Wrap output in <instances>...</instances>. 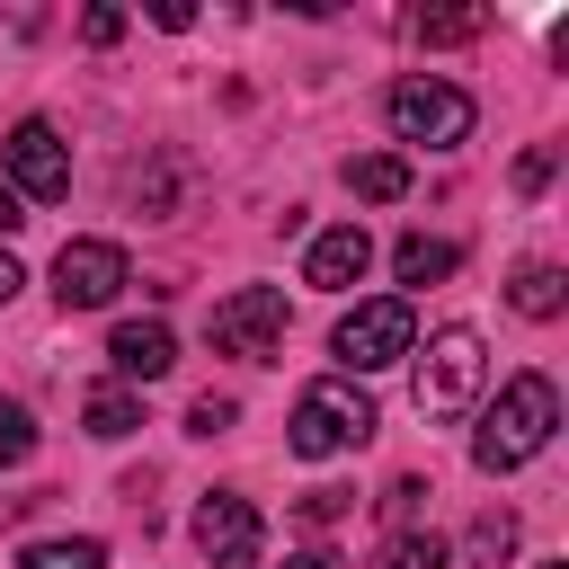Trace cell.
I'll return each mask as SVG.
<instances>
[{
    "label": "cell",
    "instance_id": "obj_1",
    "mask_svg": "<svg viewBox=\"0 0 569 569\" xmlns=\"http://www.w3.org/2000/svg\"><path fill=\"white\" fill-rule=\"evenodd\" d=\"M551 427H560V391H551V373H516V382L498 391V409L480 418L471 462H480V471H516V462H533V453L551 445Z\"/></svg>",
    "mask_w": 569,
    "mask_h": 569
},
{
    "label": "cell",
    "instance_id": "obj_2",
    "mask_svg": "<svg viewBox=\"0 0 569 569\" xmlns=\"http://www.w3.org/2000/svg\"><path fill=\"white\" fill-rule=\"evenodd\" d=\"M373 427H382V418H373V400H365L356 382H311V391L293 400V427H284V445H293L302 462H329V453H356Z\"/></svg>",
    "mask_w": 569,
    "mask_h": 569
},
{
    "label": "cell",
    "instance_id": "obj_3",
    "mask_svg": "<svg viewBox=\"0 0 569 569\" xmlns=\"http://www.w3.org/2000/svg\"><path fill=\"white\" fill-rule=\"evenodd\" d=\"M382 116H391V133L400 142H427V151H453L462 133H471V98L453 89V80H400L391 98H382Z\"/></svg>",
    "mask_w": 569,
    "mask_h": 569
},
{
    "label": "cell",
    "instance_id": "obj_4",
    "mask_svg": "<svg viewBox=\"0 0 569 569\" xmlns=\"http://www.w3.org/2000/svg\"><path fill=\"white\" fill-rule=\"evenodd\" d=\"M338 365L347 373H382V365H400L409 347H418V311L400 302V293H382V302H356L347 320H338Z\"/></svg>",
    "mask_w": 569,
    "mask_h": 569
},
{
    "label": "cell",
    "instance_id": "obj_5",
    "mask_svg": "<svg viewBox=\"0 0 569 569\" xmlns=\"http://www.w3.org/2000/svg\"><path fill=\"white\" fill-rule=\"evenodd\" d=\"M480 373H489V356H480V329H436L427 338V356H418V409L427 418H453V409H471V391H480Z\"/></svg>",
    "mask_w": 569,
    "mask_h": 569
},
{
    "label": "cell",
    "instance_id": "obj_6",
    "mask_svg": "<svg viewBox=\"0 0 569 569\" xmlns=\"http://www.w3.org/2000/svg\"><path fill=\"white\" fill-rule=\"evenodd\" d=\"M204 329H213V347H222V356L267 365V356L284 347V284H240V293H222Z\"/></svg>",
    "mask_w": 569,
    "mask_h": 569
},
{
    "label": "cell",
    "instance_id": "obj_7",
    "mask_svg": "<svg viewBox=\"0 0 569 569\" xmlns=\"http://www.w3.org/2000/svg\"><path fill=\"white\" fill-rule=\"evenodd\" d=\"M0 169H9V196L27 204H53V196H71V151H62V133L44 124V116H27V124H9V142H0Z\"/></svg>",
    "mask_w": 569,
    "mask_h": 569
},
{
    "label": "cell",
    "instance_id": "obj_8",
    "mask_svg": "<svg viewBox=\"0 0 569 569\" xmlns=\"http://www.w3.org/2000/svg\"><path fill=\"white\" fill-rule=\"evenodd\" d=\"M124 284H133V267H124L116 240H62V258H53V302H62V311H98V302H116Z\"/></svg>",
    "mask_w": 569,
    "mask_h": 569
},
{
    "label": "cell",
    "instance_id": "obj_9",
    "mask_svg": "<svg viewBox=\"0 0 569 569\" xmlns=\"http://www.w3.org/2000/svg\"><path fill=\"white\" fill-rule=\"evenodd\" d=\"M196 551H204L213 569H249V560H258V507H249L240 489H204V507H196Z\"/></svg>",
    "mask_w": 569,
    "mask_h": 569
},
{
    "label": "cell",
    "instance_id": "obj_10",
    "mask_svg": "<svg viewBox=\"0 0 569 569\" xmlns=\"http://www.w3.org/2000/svg\"><path fill=\"white\" fill-rule=\"evenodd\" d=\"M365 267H373V240H365V222H338V231H320V240H311V258H302V284H311V293H347Z\"/></svg>",
    "mask_w": 569,
    "mask_h": 569
},
{
    "label": "cell",
    "instance_id": "obj_11",
    "mask_svg": "<svg viewBox=\"0 0 569 569\" xmlns=\"http://www.w3.org/2000/svg\"><path fill=\"white\" fill-rule=\"evenodd\" d=\"M107 365H116L124 382H160V373L178 365V338H169V320H124V329L107 338Z\"/></svg>",
    "mask_w": 569,
    "mask_h": 569
},
{
    "label": "cell",
    "instance_id": "obj_12",
    "mask_svg": "<svg viewBox=\"0 0 569 569\" xmlns=\"http://www.w3.org/2000/svg\"><path fill=\"white\" fill-rule=\"evenodd\" d=\"M80 427H89L98 445L133 436V427H142V391H124V382H98V391H89V409H80Z\"/></svg>",
    "mask_w": 569,
    "mask_h": 569
},
{
    "label": "cell",
    "instance_id": "obj_13",
    "mask_svg": "<svg viewBox=\"0 0 569 569\" xmlns=\"http://www.w3.org/2000/svg\"><path fill=\"white\" fill-rule=\"evenodd\" d=\"M391 267H400V284H436V276H453V267H462V249H453V240H427V231H409V240L391 249Z\"/></svg>",
    "mask_w": 569,
    "mask_h": 569
},
{
    "label": "cell",
    "instance_id": "obj_14",
    "mask_svg": "<svg viewBox=\"0 0 569 569\" xmlns=\"http://www.w3.org/2000/svg\"><path fill=\"white\" fill-rule=\"evenodd\" d=\"M347 187H356L365 204H391V196H409V160H391V151H365V160H347Z\"/></svg>",
    "mask_w": 569,
    "mask_h": 569
},
{
    "label": "cell",
    "instance_id": "obj_15",
    "mask_svg": "<svg viewBox=\"0 0 569 569\" xmlns=\"http://www.w3.org/2000/svg\"><path fill=\"white\" fill-rule=\"evenodd\" d=\"M507 302H516L525 320H551V311L569 302V276H560V267H525V276L507 284Z\"/></svg>",
    "mask_w": 569,
    "mask_h": 569
},
{
    "label": "cell",
    "instance_id": "obj_16",
    "mask_svg": "<svg viewBox=\"0 0 569 569\" xmlns=\"http://www.w3.org/2000/svg\"><path fill=\"white\" fill-rule=\"evenodd\" d=\"M18 569H107V542H98V533H71V542H36Z\"/></svg>",
    "mask_w": 569,
    "mask_h": 569
},
{
    "label": "cell",
    "instance_id": "obj_17",
    "mask_svg": "<svg viewBox=\"0 0 569 569\" xmlns=\"http://www.w3.org/2000/svg\"><path fill=\"white\" fill-rule=\"evenodd\" d=\"M409 36H418V44H462V36H480V9H436V18L418 9Z\"/></svg>",
    "mask_w": 569,
    "mask_h": 569
},
{
    "label": "cell",
    "instance_id": "obj_18",
    "mask_svg": "<svg viewBox=\"0 0 569 569\" xmlns=\"http://www.w3.org/2000/svg\"><path fill=\"white\" fill-rule=\"evenodd\" d=\"M462 551H471V560H480V569H498V560H507V551H516V516H507V507H498V516H480V525H471V542H462Z\"/></svg>",
    "mask_w": 569,
    "mask_h": 569
},
{
    "label": "cell",
    "instance_id": "obj_19",
    "mask_svg": "<svg viewBox=\"0 0 569 569\" xmlns=\"http://www.w3.org/2000/svg\"><path fill=\"white\" fill-rule=\"evenodd\" d=\"M27 453H36V418H27V400H9V391H0V471H9V462H27Z\"/></svg>",
    "mask_w": 569,
    "mask_h": 569
},
{
    "label": "cell",
    "instance_id": "obj_20",
    "mask_svg": "<svg viewBox=\"0 0 569 569\" xmlns=\"http://www.w3.org/2000/svg\"><path fill=\"white\" fill-rule=\"evenodd\" d=\"M382 569H445V542H436V533H391Z\"/></svg>",
    "mask_w": 569,
    "mask_h": 569
},
{
    "label": "cell",
    "instance_id": "obj_21",
    "mask_svg": "<svg viewBox=\"0 0 569 569\" xmlns=\"http://www.w3.org/2000/svg\"><path fill=\"white\" fill-rule=\"evenodd\" d=\"M231 418H240V409H231V400H213V391H204V400H196V409H187V427H196V436H222V427H231Z\"/></svg>",
    "mask_w": 569,
    "mask_h": 569
},
{
    "label": "cell",
    "instance_id": "obj_22",
    "mask_svg": "<svg viewBox=\"0 0 569 569\" xmlns=\"http://www.w3.org/2000/svg\"><path fill=\"white\" fill-rule=\"evenodd\" d=\"M356 498L347 489H302V525H329V516H347Z\"/></svg>",
    "mask_w": 569,
    "mask_h": 569
},
{
    "label": "cell",
    "instance_id": "obj_23",
    "mask_svg": "<svg viewBox=\"0 0 569 569\" xmlns=\"http://www.w3.org/2000/svg\"><path fill=\"white\" fill-rule=\"evenodd\" d=\"M418 498H427V480H391V489H382V516H391V525H409V516H418Z\"/></svg>",
    "mask_w": 569,
    "mask_h": 569
},
{
    "label": "cell",
    "instance_id": "obj_24",
    "mask_svg": "<svg viewBox=\"0 0 569 569\" xmlns=\"http://www.w3.org/2000/svg\"><path fill=\"white\" fill-rule=\"evenodd\" d=\"M516 187L542 196V187H551V151H525V160H516Z\"/></svg>",
    "mask_w": 569,
    "mask_h": 569
},
{
    "label": "cell",
    "instance_id": "obj_25",
    "mask_svg": "<svg viewBox=\"0 0 569 569\" xmlns=\"http://www.w3.org/2000/svg\"><path fill=\"white\" fill-rule=\"evenodd\" d=\"M80 36H89V44H116V36H124V18H116V9H89V18H80Z\"/></svg>",
    "mask_w": 569,
    "mask_h": 569
},
{
    "label": "cell",
    "instance_id": "obj_26",
    "mask_svg": "<svg viewBox=\"0 0 569 569\" xmlns=\"http://www.w3.org/2000/svg\"><path fill=\"white\" fill-rule=\"evenodd\" d=\"M18 222H27V204H18V196H9V178H0V231H18Z\"/></svg>",
    "mask_w": 569,
    "mask_h": 569
},
{
    "label": "cell",
    "instance_id": "obj_27",
    "mask_svg": "<svg viewBox=\"0 0 569 569\" xmlns=\"http://www.w3.org/2000/svg\"><path fill=\"white\" fill-rule=\"evenodd\" d=\"M284 569H347V560H338V551H293Z\"/></svg>",
    "mask_w": 569,
    "mask_h": 569
},
{
    "label": "cell",
    "instance_id": "obj_28",
    "mask_svg": "<svg viewBox=\"0 0 569 569\" xmlns=\"http://www.w3.org/2000/svg\"><path fill=\"white\" fill-rule=\"evenodd\" d=\"M18 284H27V276H18V258H9V249H0V302H9V293H18Z\"/></svg>",
    "mask_w": 569,
    "mask_h": 569
},
{
    "label": "cell",
    "instance_id": "obj_29",
    "mask_svg": "<svg viewBox=\"0 0 569 569\" xmlns=\"http://www.w3.org/2000/svg\"><path fill=\"white\" fill-rule=\"evenodd\" d=\"M542 569H560V560H542Z\"/></svg>",
    "mask_w": 569,
    "mask_h": 569
}]
</instances>
